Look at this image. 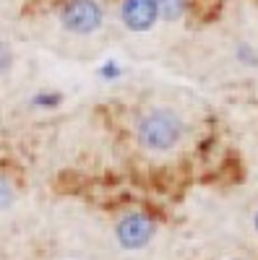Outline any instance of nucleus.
<instances>
[{"label": "nucleus", "instance_id": "4", "mask_svg": "<svg viewBox=\"0 0 258 260\" xmlns=\"http://www.w3.org/2000/svg\"><path fill=\"white\" fill-rule=\"evenodd\" d=\"M120 21L128 31H149L159 21L154 0H120Z\"/></svg>", "mask_w": 258, "mask_h": 260}, {"label": "nucleus", "instance_id": "8", "mask_svg": "<svg viewBox=\"0 0 258 260\" xmlns=\"http://www.w3.org/2000/svg\"><path fill=\"white\" fill-rule=\"evenodd\" d=\"M235 57H238V62H243V65H258V52L248 45V42H240L238 50H235Z\"/></svg>", "mask_w": 258, "mask_h": 260}, {"label": "nucleus", "instance_id": "2", "mask_svg": "<svg viewBox=\"0 0 258 260\" xmlns=\"http://www.w3.org/2000/svg\"><path fill=\"white\" fill-rule=\"evenodd\" d=\"M104 24V8L99 0H66L60 8V26L76 34L89 37Z\"/></svg>", "mask_w": 258, "mask_h": 260}, {"label": "nucleus", "instance_id": "9", "mask_svg": "<svg viewBox=\"0 0 258 260\" xmlns=\"http://www.w3.org/2000/svg\"><path fill=\"white\" fill-rule=\"evenodd\" d=\"M97 73H99V78H102V81H118V78L123 76V68H120V65H118L115 60H107Z\"/></svg>", "mask_w": 258, "mask_h": 260}, {"label": "nucleus", "instance_id": "6", "mask_svg": "<svg viewBox=\"0 0 258 260\" xmlns=\"http://www.w3.org/2000/svg\"><path fill=\"white\" fill-rule=\"evenodd\" d=\"M29 104L34 107V110H58V107L63 104V94L55 91V89H42L29 99Z\"/></svg>", "mask_w": 258, "mask_h": 260}, {"label": "nucleus", "instance_id": "3", "mask_svg": "<svg viewBox=\"0 0 258 260\" xmlns=\"http://www.w3.org/2000/svg\"><path fill=\"white\" fill-rule=\"evenodd\" d=\"M154 232L157 226L152 216H146L144 211H131L120 216V221L115 224V240L125 250H141L152 242Z\"/></svg>", "mask_w": 258, "mask_h": 260}, {"label": "nucleus", "instance_id": "10", "mask_svg": "<svg viewBox=\"0 0 258 260\" xmlns=\"http://www.w3.org/2000/svg\"><path fill=\"white\" fill-rule=\"evenodd\" d=\"M13 68V50L8 42H0V76H6Z\"/></svg>", "mask_w": 258, "mask_h": 260}, {"label": "nucleus", "instance_id": "1", "mask_svg": "<svg viewBox=\"0 0 258 260\" xmlns=\"http://www.w3.org/2000/svg\"><path fill=\"white\" fill-rule=\"evenodd\" d=\"M185 136V122L175 110L154 107L138 117L136 122V138L149 151H169L175 148Z\"/></svg>", "mask_w": 258, "mask_h": 260}, {"label": "nucleus", "instance_id": "11", "mask_svg": "<svg viewBox=\"0 0 258 260\" xmlns=\"http://www.w3.org/2000/svg\"><path fill=\"white\" fill-rule=\"evenodd\" d=\"M253 226H255V232H258V211H255V216H253Z\"/></svg>", "mask_w": 258, "mask_h": 260}, {"label": "nucleus", "instance_id": "5", "mask_svg": "<svg viewBox=\"0 0 258 260\" xmlns=\"http://www.w3.org/2000/svg\"><path fill=\"white\" fill-rule=\"evenodd\" d=\"M157 13L164 21H178L183 18V13L188 11V0H154Z\"/></svg>", "mask_w": 258, "mask_h": 260}, {"label": "nucleus", "instance_id": "7", "mask_svg": "<svg viewBox=\"0 0 258 260\" xmlns=\"http://www.w3.org/2000/svg\"><path fill=\"white\" fill-rule=\"evenodd\" d=\"M13 201H16V187H13V182H11L6 175H0V211L11 208Z\"/></svg>", "mask_w": 258, "mask_h": 260}]
</instances>
